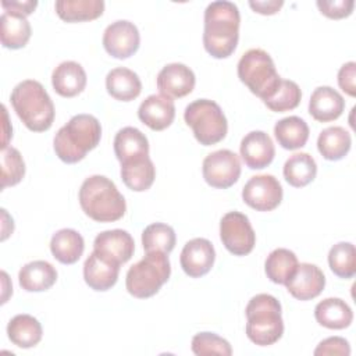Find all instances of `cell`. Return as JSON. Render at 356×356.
Instances as JSON below:
<instances>
[{
    "instance_id": "cell-1",
    "label": "cell",
    "mask_w": 356,
    "mask_h": 356,
    "mask_svg": "<svg viewBox=\"0 0 356 356\" xmlns=\"http://www.w3.org/2000/svg\"><path fill=\"white\" fill-rule=\"evenodd\" d=\"M241 15L238 7L227 0L210 3L204 10V50L214 58L229 57L239 40Z\"/></svg>"
},
{
    "instance_id": "cell-2",
    "label": "cell",
    "mask_w": 356,
    "mask_h": 356,
    "mask_svg": "<svg viewBox=\"0 0 356 356\" xmlns=\"http://www.w3.org/2000/svg\"><path fill=\"white\" fill-rule=\"evenodd\" d=\"M100 138L102 125L99 120L90 114H76L57 131L53 147L61 161L74 164L95 149Z\"/></svg>"
},
{
    "instance_id": "cell-3",
    "label": "cell",
    "mask_w": 356,
    "mask_h": 356,
    "mask_svg": "<svg viewBox=\"0 0 356 356\" xmlns=\"http://www.w3.org/2000/svg\"><path fill=\"white\" fill-rule=\"evenodd\" d=\"M83 213L97 222H113L125 214L127 203L115 184L104 175L88 177L79 189Z\"/></svg>"
},
{
    "instance_id": "cell-4",
    "label": "cell",
    "mask_w": 356,
    "mask_h": 356,
    "mask_svg": "<svg viewBox=\"0 0 356 356\" xmlns=\"http://www.w3.org/2000/svg\"><path fill=\"white\" fill-rule=\"evenodd\" d=\"M11 104L24 125L33 132L47 131L54 121V104L43 85L25 79L15 85L10 96Z\"/></svg>"
},
{
    "instance_id": "cell-5",
    "label": "cell",
    "mask_w": 356,
    "mask_h": 356,
    "mask_svg": "<svg viewBox=\"0 0 356 356\" xmlns=\"http://www.w3.org/2000/svg\"><path fill=\"white\" fill-rule=\"evenodd\" d=\"M246 335L259 346H270L278 342L284 334L281 303L268 293L253 296L246 309Z\"/></svg>"
},
{
    "instance_id": "cell-6",
    "label": "cell",
    "mask_w": 356,
    "mask_h": 356,
    "mask_svg": "<svg viewBox=\"0 0 356 356\" xmlns=\"http://www.w3.org/2000/svg\"><path fill=\"white\" fill-rule=\"evenodd\" d=\"M170 274L171 266L167 253L146 252V256L127 271L125 286L134 298L146 299L160 291Z\"/></svg>"
},
{
    "instance_id": "cell-7",
    "label": "cell",
    "mask_w": 356,
    "mask_h": 356,
    "mask_svg": "<svg viewBox=\"0 0 356 356\" xmlns=\"http://www.w3.org/2000/svg\"><path fill=\"white\" fill-rule=\"evenodd\" d=\"M238 76L263 102L273 96L282 79L275 70L271 56L263 49H250L241 57Z\"/></svg>"
},
{
    "instance_id": "cell-8",
    "label": "cell",
    "mask_w": 356,
    "mask_h": 356,
    "mask_svg": "<svg viewBox=\"0 0 356 356\" xmlns=\"http://www.w3.org/2000/svg\"><path fill=\"white\" fill-rule=\"evenodd\" d=\"M184 120L192 128L196 140L203 146L221 142L228 131V122L221 107L209 99H197L189 103Z\"/></svg>"
},
{
    "instance_id": "cell-9",
    "label": "cell",
    "mask_w": 356,
    "mask_h": 356,
    "mask_svg": "<svg viewBox=\"0 0 356 356\" xmlns=\"http://www.w3.org/2000/svg\"><path fill=\"white\" fill-rule=\"evenodd\" d=\"M220 238L225 249L234 256L249 254L256 243V234L243 213L229 211L220 221Z\"/></svg>"
},
{
    "instance_id": "cell-10",
    "label": "cell",
    "mask_w": 356,
    "mask_h": 356,
    "mask_svg": "<svg viewBox=\"0 0 356 356\" xmlns=\"http://www.w3.org/2000/svg\"><path fill=\"white\" fill-rule=\"evenodd\" d=\"M202 172L204 181L217 189L232 186L241 177V160L232 150L221 149L207 154L203 160Z\"/></svg>"
},
{
    "instance_id": "cell-11",
    "label": "cell",
    "mask_w": 356,
    "mask_h": 356,
    "mask_svg": "<svg viewBox=\"0 0 356 356\" xmlns=\"http://www.w3.org/2000/svg\"><path fill=\"white\" fill-rule=\"evenodd\" d=\"M282 186L270 174L252 177L242 189L243 202L256 211H271L282 200Z\"/></svg>"
},
{
    "instance_id": "cell-12",
    "label": "cell",
    "mask_w": 356,
    "mask_h": 356,
    "mask_svg": "<svg viewBox=\"0 0 356 356\" xmlns=\"http://www.w3.org/2000/svg\"><path fill=\"white\" fill-rule=\"evenodd\" d=\"M140 36L136 25L127 19L111 22L103 33V47L114 58L124 60L139 49Z\"/></svg>"
},
{
    "instance_id": "cell-13",
    "label": "cell",
    "mask_w": 356,
    "mask_h": 356,
    "mask_svg": "<svg viewBox=\"0 0 356 356\" xmlns=\"http://www.w3.org/2000/svg\"><path fill=\"white\" fill-rule=\"evenodd\" d=\"M216 260L213 243L206 238H193L185 243L181 252L179 263L186 275L199 278L207 274Z\"/></svg>"
},
{
    "instance_id": "cell-14",
    "label": "cell",
    "mask_w": 356,
    "mask_h": 356,
    "mask_svg": "<svg viewBox=\"0 0 356 356\" xmlns=\"http://www.w3.org/2000/svg\"><path fill=\"white\" fill-rule=\"evenodd\" d=\"M93 250L117 264L127 263L135 252L134 238L124 229H108L96 235Z\"/></svg>"
},
{
    "instance_id": "cell-15",
    "label": "cell",
    "mask_w": 356,
    "mask_h": 356,
    "mask_svg": "<svg viewBox=\"0 0 356 356\" xmlns=\"http://www.w3.org/2000/svg\"><path fill=\"white\" fill-rule=\"evenodd\" d=\"M196 83L193 71L182 63H171L161 68L157 75L160 95L170 99H179L189 95Z\"/></svg>"
},
{
    "instance_id": "cell-16",
    "label": "cell",
    "mask_w": 356,
    "mask_h": 356,
    "mask_svg": "<svg viewBox=\"0 0 356 356\" xmlns=\"http://www.w3.org/2000/svg\"><path fill=\"white\" fill-rule=\"evenodd\" d=\"M288 292L298 300H310L317 298L324 286V273L312 263H300L295 274L285 284Z\"/></svg>"
},
{
    "instance_id": "cell-17",
    "label": "cell",
    "mask_w": 356,
    "mask_h": 356,
    "mask_svg": "<svg viewBox=\"0 0 356 356\" xmlns=\"http://www.w3.org/2000/svg\"><path fill=\"white\" fill-rule=\"evenodd\" d=\"M241 157L252 170H261L271 164L275 147L271 138L263 131H252L243 136L239 146Z\"/></svg>"
},
{
    "instance_id": "cell-18",
    "label": "cell",
    "mask_w": 356,
    "mask_h": 356,
    "mask_svg": "<svg viewBox=\"0 0 356 356\" xmlns=\"http://www.w3.org/2000/svg\"><path fill=\"white\" fill-rule=\"evenodd\" d=\"M138 117L150 129L163 131L175 118L174 100L164 95H150L140 103Z\"/></svg>"
},
{
    "instance_id": "cell-19",
    "label": "cell",
    "mask_w": 356,
    "mask_h": 356,
    "mask_svg": "<svg viewBox=\"0 0 356 356\" xmlns=\"http://www.w3.org/2000/svg\"><path fill=\"white\" fill-rule=\"evenodd\" d=\"M120 274V264L107 260L95 250L88 256L83 263L85 282L93 291H107L115 285Z\"/></svg>"
},
{
    "instance_id": "cell-20",
    "label": "cell",
    "mask_w": 356,
    "mask_h": 356,
    "mask_svg": "<svg viewBox=\"0 0 356 356\" xmlns=\"http://www.w3.org/2000/svg\"><path fill=\"white\" fill-rule=\"evenodd\" d=\"M345 110V100L331 86H318L310 96L309 113L318 122H330L341 117Z\"/></svg>"
},
{
    "instance_id": "cell-21",
    "label": "cell",
    "mask_w": 356,
    "mask_h": 356,
    "mask_svg": "<svg viewBox=\"0 0 356 356\" xmlns=\"http://www.w3.org/2000/svg\"><path fill=\"white\" fill-rule=\"evenodd\" d=\"M51 85L57 95L74 97L86 86V72L76 61H63L51 74Z\"/></svg>"
},
{
    "instance_id": "cell-22",
    "label": "cell",
    "mask_w": 356,
    "mask_h": 356,
    "mask_svg": "<svg viewBox=\"0 0 356 356\" xmlns=\"http://www.w3.org/2000/svg\"><path fill=\"white\" fill-rule=\"evenodd\" d=\"M114 153L118 161L127 163L131 160L149 156V140L138 128L124 127L115 134Z\"/></svg>"
},
{
    "instance_id": "cell-23",
    "label": "cell",
    "mask_w": 356,
    "mask_h": 356,
    "mask_svg": "<svg viewBox=\"0 0 356 356\" xmlns=\"http://www.w3.org/2000/svg\"><path fill=\"white\" fill-rule=\"evenodd\" d=\"M18 281L26 292H43L56 284L57 270L46 260H33L19 270Z\"/></svg>"
},
{
    "instance_id": "cell-24",
    "label": "cell",
    "mask_w": 356,
    "mask_h": 356,
    "mask_svg": "<svg viewBox=\"0 0 356 356\" xmlns=\"http://www.w3.org/2000/svg\"><path fill=\"white\" fill-rule=\"evenodd\" d=\"M317 323L330 330H343L350 325L353 312L350 306L339 298H327L314 307Z\"/></svg>"
},
{
    "instance_id": "cell-25",
    "label": "cell",
    "mask_w": 356,
    "mask_h": 356,
    "mask_svg": "<svg viewBox=\"0 0 356 356\" xmlns=\"http://www.w3.org/2000/svg\"><path fill=\"white\" fill-rule=\"evenodd\" d=\"M85 249L82 235L72 228H63L53 234L50 241V252L56 260L63 264L76 263Z\"/></svg>"
},
{
    "instance_id": "cell-26",
    "label": "cell",
    "mask_w": 356,
    "mask_h": 356,
    "mask_svg": "<svg viewBox=\"0 0 356 356\" xmlns=\"http://www.w3.org/2000/svg\"><path fill=\"white\" fill-rule=\"evenodd\" d=\"M106 89L111 97L121 102H131L140 95L142 82L132 70L117 67L107 74Z\"/></svg>"
},
{
    "instance_id": "cell-27",
    "label": "cell",
    "mask_w": 356,
    "mask_h": 356,
    "mask_svg": "<svg viewBox=\"0 0 356 356\" xmlns=\"http://www.w3.org/2000/svg\"><path fill=\"white\" fill-rule=\"evenodd\" d=\"M43 335L40 323L31 314H17L7 324V337L18 348L36 346Z\"/></svg>"
},
{
    "instance_id": "cell-28",
    "label": "cell",
    "mask_w": 356,
    "mask_h": 356,
    "mask_svg": "<svg viewBox=\"0 0 356 356\" xmlns=\"http://www.w3.org/2000/svg\"><path fill=\"white\" fill-rule=\"evenodd\" d=\"M122 182L135 192L147 191L156 178V167L150 157H142L121 164Z\"/></svg>"
},
{
    "instance_id": "cell-29",
    "label": "cell",
    "mask_w": 356,
    "mask_h": 356,
    "mask_svg": "<svg viewBox=\"0 0 356 356\" xmlns=\"http://www.w3.org/2000/svg\"><path fill=\"white\" fill-rule=\"evenodd\" d=\"M309 127L298 115H289L274 125V136L278 145L286 150H296L306 145L309 139Z\"/></svg>"
},
{
    "instance_id": "cell-30",
    "label": "cell",
    "mask_w": 356,
    "mask_h": 356,
    "mask_svg": "<svg viewBox=\"0 0 356 356\" xmlns=\"http://www.w3.org/2000/svg\"><path fill=\"white\" fill-rule=\"evenodd\" d=\"M352 146L350 134L342 127H328L323 129L317 139V149L320 154L330 161L343 159Z\"/></svg>"
},
{
    "instance_id": "cell-31",
    "label": "cell",
    "mask_w": 356,
    "mask_h": 356,
    "mask_svg": "<svg viewBox=\"0 0 356 356\" xmlns=\"http://www.w3.org/2000/svg\"><path fill=\"white\" fill-rule=\"evenodd\" d=\"M57 15L65 22H83L99 18L104 11L103 0H57Z\"/></svg>"
},
{
    "instance_id": "cell-32",
    "label": "cell",
    "mask_w": 356,
    "mask_h": 356,
    "mask_svg": "<svg viewBox=\"0 0 356 356\" xmlns=\"http://www.w3.org/2000/svg\"><path fill=\"white\" fill-rule=\"evenodd\" d=\"M284 178L293 188L309 185L317 174L316 160L309 153H293L284 164Z\"/></svg>"
},
{
    "instance_id": "cell-33",
    "label": "cell",
    "mask_w": 356,
    "mask_h": 356,
    "mask_svg": "<svg viewBox=\"0 0 356 356\" xmlns=\"http://www.w3.org/2000/svg\"><path fill=\"white\" fill-rule=\"evenodd\" d=\"M299 266L296 254L285 248L274 249L266 259L264 270L267 278L274 284L285 285Z\"/></svg>"
},
{
    "instance_id": "cell-34",
    "label": "cell",
    "mask_w": 356,
    "mask_h": 356,
    "mask_svg": "<svg viewBox=\"0 0 356 356\" xmlns=\"http://www.w3.org/2000/svg\"><path fill=\"white\" fill-rule=\"evenodd\" d=\"M1 44L7 49H22L31 39V24L26 17L3 13L0 17Z\"/></svg>"
},
{
    "instance_id": "cell-35",
    "label": "cell",
    "mask_w": 356,
    "mask_h": 356,
    "mask_svg": "<svg viewBox=\"0 0 356 356\" xmlns=\"http://www.w3.org/2000/svg\"><path fill=\"white\" fill-rule=\"evenodd\" d=\"M175 231L164 222H153L142 232V245L145 252L170 253L175 246Z\"/></svg>"
},
{
    "instance_id": "cell-36",
    "label": "cell",
    "mask_w": 356,
    "mask_h": 356,
    "mask_svg": "<svg viewBox=\"0 0 356 356\" xmlns=\"http://www.w3.org/2000/svg\"><path fill=\"white\" fill-rule=\"evenodd\" d=\"M328 264L331 271L343 280L356 274V250L350 242H338L328 252Z\"/></svg>"
},
{
    "instance_id": "cell-37",
    "label": "cell",
    "mask_w": 356,
    "mask_h": 356,
    "mask_svg": "<svg viewBox=\"0 0 356 356\" xmlns=\"http://www.w3.org/2000/svg\"><path fill=\"white\" fill-rule=\"evenodd\" d=\"M300 99H302V92H300L299 85L289 79H281L278 88L273 93V96H270L263 103L271 111L284 113V111L296 108L300 103Z\"/></svg>"
},
{
    "instance_id": "cell-38",
    "label": "cell",
    "mask_w": 356,
    "mask_h": 356,
    "mask_svg": "<svg viewBox=\"0 0 356 356\" xmlns=\"http://www.w3.org/2000/svg\"><path fill=\"white\" fill-rule=\"evenodd\" d=\"M24 175L25 163L21 153L13 146L1 149V189L17 185Z\"/></svg>"
},
{
    "instance_id": "cell-39",
    "label": "cell",
    "mask_w": 356,
    "mask_h": 356,
    "mask_svg": "<svg viewBox=\"0 0 356 356\" xmlns=\"http://www.w3.org/2000/svg\"><path fill=\"white\" fill-rule=\"evenodd\" d=\"M192 352L197 356L221 355L231 356L232 348L229 342L214 332H197L192 338Z\"/></svg>"
},
{
    "instance_id": "cell-40",
    "label": "cell",
    "mask_w": 356,
    "mask_h": 356,
    "mask_svg": "<svg viewBox=\"0 0 356 356\" xmlns=\"http://www.w3.org/2000/svg\"><path fill=\"white\" fill-rule=\"evenodd\" d=\"M316 4L320 13L331 19H341V18L349 17L355 6L353 0H331V1L318 0Z\"/></svg>"
},
{
    "instance_id": "cell-41",
    "label": "cell",
    "mask_w": 356,
    "mask_h": 356,
    "mask_svg": "<svg viewBox=\"0 0 356 356\" xmlns=\"http://www.w3.org/2000/svg\"><path fill=\"white\" fill-rule=\"evenodd\" d=\"M314 355H341V356H349L350 355V346L349 342L342 337H330L323 339L317 348L314 349Z\"/></svg>"
},
{
    "instance_id": "cell-42",
    "label": "cell",
    "mask_w": 356,
    "mask_h": 356,
    "mask_svg": "<svg viewBox=\"0 0 356 356\" xmlns=\"http://www.w3.org/2000/svg\"><path fill=\"white\" fill-rule=\"evenodd\" d=\"M355 78H356V63L355 61L345 63L338 71V85L346 95L352 97H355L356 95Z\"/></svg>"
},
{
    "instance_id": "cell-43",
    "label": "cell",
    "mask_w": 356,
    "mask_h": 356,
    "mask_svg": "<svg viewBox=\"0 0 356 356\" xmlns=\"http://www.w3.org/2000/svg\"><path fill=\"white\" fill-rule=\"evenodd\" d=\"M38 6L36 0H26V1H7L3 0L1 1V7L4 10V13L7 14H14V15H21V17H26L31 15L35 8Z\"/></svg>"
},
{
    "instance_id": "cell-44",
    "label": "cell",
    "mask_w": 356,
    "mask_h": 356,
    "mask_svg": "<svg viewBox=\"0 0 356 356\" xmlns=\"http://www.w3.org/2000/svg\"><path fill=\"white\" fill-rule=\"evenodd\" d=\"M249 6L254 13L263 15H273L284 6L282 0H268V1H249Z\"/></svg>"
},
{
    "instance_id": "cell-45",
    "label": "cell",
    "mask_w": 356,
    "mask_h": 356,
    "mask_svg": "<svg viewBox=\"0 0 356 356\" xmlns=\"http://www.w3.org/2000/svg\"><path fill=\"white\" fill-rule=\"evenodd\" d=\"M3 117H4V136H3V145L1 149L8 147V139L13 136V129H7L8 127V115H7V108L6 106H3Z\"/></svg>"
}]
</instances>
